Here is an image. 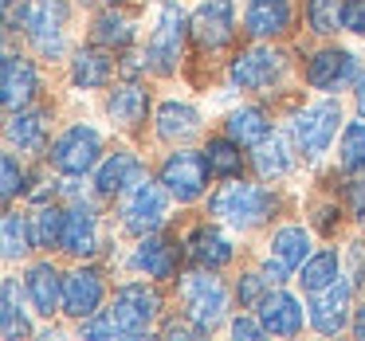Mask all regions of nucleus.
Returning <instances> with one entry per match:
<instances>
[{"label":"nucleus","mask_w":365,"mask_h":341,"mask_svg":"<svg viewBox=\"0 0 365 341\" xmlns=\"http://www.w3.org/2000/svg\"><path fill=\"white\" fill-rule=\"evenodd\" d=\"M185 32H189V24H185L181 4H165L161 16H158V28H153V36H150V48H145V59H150V67L158 75L177 71L181 51H185Z\"/></svg>","instance_id":"7"},{"label":"nucleus","mask_w":365,"mask_h":341,"mask_svg":"<svg viewBox=\"0 0 365 341\" xmlns=\"http://www.w3.org/2000/svg\"><path fill=\"white\" fill-rule=\"evenodd\" d=\"M91 36H95L98 48H130V40H134V20L122 16V12L106 9L103 16L95 20V28H91Z\"/></svg>","instance_id":"29"},{"label":"nucleus","mask_w":365,"mask_h":341,"mask_svg":"<svg viewBox=\"0 0 365 341\" xmlns=\"http://www.w3.org/2000/svg\"><path fill=\"white\" fill-rule=\"evenodd\" d=\"M341 169L346 173H365V122H349L341 130Z\"/></svg>","instance_id":"36"},{"label":"nucleus","mask_w":365,"mask_h":341,"mask_svg":"<svg viewBox=\"0 0 365 341\" xmlns=\"http://www.w3.org/2000/svg\"><path fill=\"white\" fill-rule=\"evenodd\" d=\"M338 126H341L338 98H326V103H314V106H307V110H299V114H294V122H291L299 153H302V157H322V153L330 149Z\"/></svg>","instance_id":"5"},{"label":"nucleus","mask_w":365,"mask_h":341,"mask_svg":"<svg viewBox=\"0 0 365 341\" xmlns=\"http://www.w3.org/2000/svg\"><path fill=\"white\" fill-rule=\"evenodd\" d=\"M349 79H357V59L341 48H326L307 63V83L314 90H341Z\"/></svg>","instance_id":"14"},{"label":"nucleus","mask_w":365,"mask_h":341,"mask_svg":"<svg viewBox=\"0 0 365 341\" xmlns=\"http://www.w3.org/2000/svg\"><path fill=\"white\" fill-rule=\"evenodd\" d=\"M0 177H4V184H0V192H4V200H16L20 192H24V169H20V161L12 157V153H4V161H0Z\"/></svg>","instance_id":"38"},{"label":"nucleus","mask_w":365,"mask_h":341,"mask_svg":"<svg viewBox=\"0 0 365 341\" xmlns=\"http://www.w3.org/2000/svg\"><path fill=\"white\" fill-rule=\"evenodd\" d=\"M177 263H181V247H177V239L158 236V231L142 236V243L134 247V267L145 271L150 278H173Z\"/></svg>","instance_id":"16"},{"label":"nucleus","mask_w":365,"mask_h":341,"mask_svg":"<svg viewBox=\"0 0 365 341\" xmlns=\"http://www.w3.org/2000/svg\"><path fill=\"white\" fill-rule=\"evenodd\" d=\"M189 32L205 51H216L236 36V16H232V0H200L197 12L189 16Z\"/></svg>","instance_id":"11"},{"label":"nucleus","mask_w":365,"mask_h":341,"mask_svg":"<svg viewBox=\"0 0 365 341\" xmlns=\"http://www.w3.org/2000/svg\"><path fill=\"white\" fill-rule=\"evenodd\" d=\"M0 322H4V341H16V337H28V318L20 310V298H16V283L4 278V310H0Z\"/></svg>","instance_id":"37"},{"label":"nucleus","mask_w":365,"mask_h":341,"mask_svg":"<svg viewBox=\"0 0 365 341\" xmlns=\"http://www.w3.org/2000/svg\"><path fill=\"white\" fill-rule=\"evenodd\" d=\"M16 24L24 28V36L32 40V48L43 59H59L67 48L63 24H67V4L63 0H24L20 4Z\"/></svg>","instance_id":"2"},{"label":"nucleus","mask_w":365,"mask_h":341,"mask_svg":"<svg viewBox=\"0 0 365 341\" xmlns=\"http://www.w3.org/2000/svg\"><path fill=\"white\" fill-rule=\"evenodd\" d=\"M103 275L91 267H79L67 275V286H63V314H71L75 322H87V318L98 314V306H103Z\"/></svg>","instance_id":"12"},{"label":"nucleus","mask_w":365,"mask_h":341,"mask_svg":"<svg viewBox=\"0 0 365 341\" xmlns=\"http://www.w3.org/2000/svg\"><path fill=\"white\" fill-rule=\"evenodd\" d=\"M145 181V165L134 157V153L118 149L110 153V157L98 165V177H95V189L103 192V196H122V192H130L134 184Z\"/></svg>","instance_id":"17"},{"label":"nucleus","mask_w":365,"mask_h":341,"mask_svg":"<svg viewBox=\"0 0 365 341\" xmlns=\"http://www.w3.org/2000/svg\"><path fill=\"white\" fill-rule=\"evenodd\" d=\"M110 314H114V322H118L122 337H145L150 325L158 322V314H161V294L145 283H126V286L114 290Z\"/></svg>","instance_id":"4"},{"label":"nucleus","mask_w":365,"mask_h":341,"mask_svg":"<svg viewBox=\"0 0 365 341\" xmlns=\"http://www.w3.org/2000/svg\"><path fill=\"white\" fill-rule=\"evenodd\" d=\"M291 28V0H252L244 12V32L255 40H271Z\"/></svg>","instance_id":"19"},{"label":"nucleus","mask_w":365,"mask_h":341,"mask_svg":"<svg viewBox=\"0 0 365 341\" xmlns=\"http://www.w3.org/2000/svg\"><path fill=\"white\" fill-rule=\"evenodd\" d=\"M189 255H192L197 267H208V271L228 267L232 263V239L224 236L220 228H212V224H200L189 236Z\"/></svg>","instance_id":"22"},{"label":"nucleus","mask_w":365,"mask_h":341,"mask_svg":"<svg viewBox=\"0 0 365 341\" xmlns=\"http://www.w3.org/2000/svg\"><path fill=\"white\" fill-rule=\"evenodd\" d=\"M208 212L228 220L232 228H255V224H263L275 212V196H271L267 189H259V184L236 181V184H224V189L212 192Z\"/></svg>","instance_id":"1"},{"label":"nucleus","mask_w":365,"mask_h":341,"mask_svg":"<svg viewBox=\"0 0 365 341\" xmlns=\"http://www.w3.org/2000/svg\"><path fill=\"white\" fill-rule=\"evenodd\" d=\"M48 110H16L9 118V142L16 149H28V153H40L48 145Z\"/></svg>","instance_id":"24"},{"label":"nucleus","mask_w":365,"mask_h":341,"mask_svg":"<svg viewBox=\"0 0 365 341\" xmlns=\"http://www.w3.org/2000/svg\"><path fill=\"white\" fill-rule=\"evenodd\" d=\"M255 169H259V177L263 181H275V177H283L287 169L294 165V157H291V145H287V137H279V134H271V142H263V145H255Z\"/></svg>","instance_id":"32"},{"label":"nucleus","mask_w":365,"mask_h":341,"mask_svg":"<svg viewBox=\"0 0 365 341\" xmlns=\"http://www.w3.org/2000/svg\"><path fill=\"white\" fill-rule=\"evenodd\" d=\"M63 224H67V212H59L56 204L36 208V216H32L36 247H63Z\"/></svg>","instance_id":"34"},{"label":"nucleus","mask_w":365,"mask_h":341,"mask_svg":"<svg viewBox=\"0 0 365 341\" xmlns=\"http://www.w3.org/2000/svg\"><path fill=\"white\" fill-rule=\"evenodd\" d=\"M354 98H357V110L365 114V71L357 75V90H354Z\"/></svg>","instance_id":"44"},{"label":"nucleus","mask_w":365,"mask_h":341,"mask_svg":"<svg viewBox=\"0 0 365 341\" xmlns=\"http://www.w3.org/2000/svg\"><path fill=\"white\" fill-rule=\"evenodd\" d=\"M200 130V114L189 103H165L158 110V137L165 142H189Z\"/></svg>","instance_id":"27"},{"label":"nucleus","mask_w":365,"mask_h":341,"mask_svg":"<svg viewBox=\"0 0 365 341\" xmlns=\"http://www.w3.org/2000/svg\"><path fill=\"white\" fill-rule=\"evenodd\" d=\"M63 251L67 255H95L98 251V216L91 204H75L63 224Z\"/></svg>","instance_id":"21"},{"label":"nucleus","mask_w":365,"mask_h":341,"mask_svg":"<svg viewBox=\"0 0 365 341\" xmlns=\"http://www.w3.org/2000/svg\"><path fill=\"white\" fill-rule=\"evenodd\" d=\"M36 247V236H32V216H20V212H9L4 216V259L16 263L24 259L28 251Z\"/></svg>","instance_id":"31"},{"label":"nucleus","mask_w":365,"mask_h":341,"mask_svg":"<svg viewBox=\"0 0 365 341\" xmlns=\"http://www.w3.org/2000/svg\"><path fill=\"white\" fill-rule=\"evenodd\" d=\"M354 333H357V337L365 341V306L357 310V318H354Z\"/></svg>","instance_id":"45"},{"label":"nucleus","mask_w":365,"mask_h":341,"mask_svg":"<svg viewBox=\"0 0 365 341\" xmlns=\"http://www.w3.org/2000/svg\"><path fill=\"white\" fill-rule=\"evenodd\" d=\"M263 275H267V283H287V275H291V267H287L283 259H279V255H271L267 263H263Z\"/></svg>","instance_id":"42"},{"label":"nucleus","mask_w":365,"mask_h":341,"mask_svg":"<svg viewBox=\"0 0 365 341\" xmlns=\"http://www.w3.org/2000/svg\"><path fill=\"white\" fill-rule=\"evenodd\" d=\"M114 79V59L106 56L103 48H83L79 56L71 59V83L83 90H103L110 87Z\"/></svg>","instance_id":"23"},{"label":"nucleus","mask_w":365,"mask_h":341,"mask_svg":"<svg viewBox=\"0 0 365 341\" xmlns=\"http://www.w3.org/2000/svg\"><path fill=\"white\" fill-rule=\"evenodd\" d=\"M205 161H208V169H212V177H240V169H244L240 142H232V137H208Z\"/></svg>","instance_id":"30"},{"label":"nucleus","mask_w":365,"mask_h":341,"mask_svg":"<svg viewBox=\"0 0 365 341\" xmlns=\"http://www.w3.org/2000/svg\"><path fill=\"white\" fill-rule=\"evenodd\" d=\"M40 90V79H36V67L20 56H4V67H0V98H4V110H24L28 103Z\"/></svg>","instance_id":"15"},{"label":"nucleus","mask_w":365,"mask_h":341,"mask_svg":"<svg viewBox=\"0 0 365 341\" xmlns=\"http://www.w3.org/2000/svg\"><path fill=\"white\" fill-rule=\"evenodd\" d=\"M208 161H205V149L192 153V149H177L165 157V165H161V184L169 189V196L181 200V204H189V200H197L200 192L208 189Z\"/></svg>","instance_id":"9"},{"label":"nucleus","mask_w":365,"mask_h":341,"mask_svg":"<svg viewBox=\"0 0 365 341\" xmlns=\"http://www.w3.org/2000/svg\"><path fill=\"white\" fill-rule=\"evenodd\" d=\"M224 130H228V137H232V142H240L244 149H255V145L267 142L271 122H267V114H263L259 106H244V110H232L228 114Z\"/></svg>","instance_id":"26"},{"label":"nucleus","mask_w":365,"mask_h":341,"mask_svg":"<svg viewBox=\"0 0 365 341\" xmlns=\"http://www.w3.org/2000/svg\"><path fill=\"white\" fill-rule=\"evenodd\" d=\"M51 165L59 169V173L67 177H87L91 169L98 165V157H103V137H98V130L91 126H71L63 130V134L56 137V145H51Z\"/></svg>","instance_id":"6"},{"label":"nucleus","mask_w":365,"mask_h":341,"mask_svg":"<svg viewBox=\"0 0 365 341\" xmlns=\"http://www.w3.org/2000/svg\"><path fill=\"white\" fill-rule=\"evenodd\" d=\"M259 322H263V330L275 333V337H294V333L302 330V306L287 290H271V294H263V302H259Z\"/></svg>","instance_id":"18"},{"label":"nucleus","mask_w":365,"mask_h":341,"mask_svg":"<svg viewBox=\"0 0 365 341\" xmlns=\"http://www.w3.org/2000/svg\"><path fill=\"white\" fill-rule=\"evenodd\" d=\"M354 212L365 220V181H361V184H354Z\"/></svg>","instance_id":"43"},{"label":"nucleus","mask_w":365,"mask_h":341,"mask_svg":"<svg viewBox=\"0 0 365 341\" xmlns=\"http://www.w3.org/2000/svg\"><path fill=\"white\" fill-rule=\"evenodd\" d=\"M283 67H287V59L279 56L275 48H247L232 59L228 79L236 83L240 90H263L283 75Z\"/></svg>","instance_id":"10"},{"label":"nucleus","mask_w":365,"mask_h":341,"mask_svg":"<svg viewBox=\"0 0 365 341\" xmlns=\"http://www.w3.org/2000/svg\"><path fill=\"white\" fill-rule=\"evenodd\" d=\"M181 302H185V314H189L205 333L216 330V325L228 318V290H224V283L208 267L181 278Z\"/></svg>","instance_id":"3"},{"label":"nucleus","mask_w":365,"mask_h":341,"mask_svg":"<svg viewBox=\"0 0 365 341\" xmlns=\"http://www.w3.org/2000/svg\"><path fill=\"white\" fill-rule=\"evenodd\" d=\"M271 255H279L291 271L302 267V263L310 259V236L299 224H287V228H279L275 236H271Z\"/></svg>","instance_id":"28"},{"label":"nucleus","mask_w":365,"mask_h":341,"mask_svg":"<svg viewBox=\"0 0 365 341\" xmlns=\"http://www.w3.org/2000/svg\"><path fill=\"white\" fill-rule=\"evenodd\" d=\"M24 286H28V298H32L36 314L51 318L59 306H63V286H67V278L59 275L51 263H36V267L28 271Z\"/></svg>","instance_id":"20"},{"label":"nucleus","mask_w":365,"mask_h":341,"mask_svg":"<svg viewBox=\"0 0 365 341\" xmlns=\"http://www.w3.org/2000/svg\"><path fill=\"white\" fill-rule=\"evenodd\" d=\"M263 322L259 318H236V322H232V337H247V341H255V337H263Z\"/></svg>","instance_id":"41"},{"label":"nucleus","mask_w":365,"mask_h":341,"mask_svg":"<svg viewBox=\"0 0 365 341\" xmlns=\"http://www.w3.org/2000/svg\"><path fill=\"white\" fill-rule=\"evenodd\" d=\"M169 189H161V184H134L130 192H122V228L130 231V236H150V231H158L161 224H165V212H169V200H165Z\"/></svg>","instance_id":"8"},{"label":"nucleus","mask_w":365,"mask_h":341,"mask_svg":"<svg viewBox=\"0 0 365 341\" xmlns=\"http://www.w3.org/2000/svg\"><path fill=\"white\" fill-rule=\"evenodd\" d=\"M349 322V283H330L326 290H314V298H310V325H314L318 333H341Z\"/></svg>","instance_id":"13"},{"label":"nucleus","mask_w":365,"mask_h":341,"mask_svg":"<svg viewBox=\"0 0 365 341\" xmlns=\"http://www.w3.org/2000/svg\"><path fill=\"white\" fill-rule=\"evenodd\" d=\"M302 290H326L330 283H338V251H318L302 263V275H299Z\"/></svg>","instance_id":"33"},{"label":"nucleus","mask_w":365,"mask_h":341,"mask_svg":"<svg viewBox=\"0 0 365 341\" xmlns=\"http://www.w3.org/2000/svg\"><path fill=\"white\" fill-rule=\"evenodd\" d=\"M267 275H244V283H240V302L244 306H255V302H263V290H267Z\"/></svg>","instance_id":"39"},{"label":"nucleus","mask_w":365,"mask_h":341,"mask_svg":"<svg viewBox=\"0 0 365 341\" xmlns=\"http://www.w3.org/2000/svg\"><path fill=\"white\" fill-rule=\"evenodd\" d=\"M106 4H122V0H106Z\"/></svg>","instance_id":"46"},{"label":"nucleus","mask_w":365,"mask_h":341,"mask_svg":"<svg viewBox=\"0 0 365 341\" xmlns=\"http://www.w3.org/2000/svg\"><path fill=\"white\" fill-rule=\"evenodd\" d=\"M307 20H310V32H318V36L341 32L346 28V0H310Z\"/></svg>","instance_id":"35"},{"label":"nucleus","mask_w":365,"mask_h":341,"mask_svg":"<svg viewBox=\"0 0 365 341\" xmlns=\"http://www.w3.org/2000/svg\"><path fill=\"white\" fill-rule=\"evenodd\" d=\"M346 28L365 40V0H346Z\"/></svg>","instance_id":"40"},{"label":"nucleus","mask_w":365,"mask_h":341,"mask_svg":"<svg viewBox=\"0 0 365 341\" xmlns=\"http://www.w3.org/2000/svg\"><path fill=\"white\" fill-rule=\"evenodd\" d=\"M145 110H150V95H145L138 83H126V87H118L106 98V114H110L122 130H138L145 122Z\"/></svg>","instance_id":"25"}]
</instances>
